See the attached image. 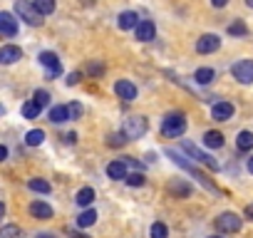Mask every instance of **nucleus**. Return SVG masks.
<instances>
[{"instance_id": "1", "label": "nucleus", "mask_w": 253, "mask_h": 238, "mask_svg": "<svg viewBox=\"0 0 253 238\" xmlns=\"http://www.w3.org/2000/svg\"><path fill=\"white\" fill-rule=\"evenodd\" d=\"M184 132H186V117H184V112H171L164 119V124H162V134L169 137V139H176Z\"/></svg>"}, {"instance_id": "2", "label": "nucleus", "mask_w": 253, "mask_h": 238, "mask_svg": "<svg viewBox=\"0 0 253 238\" xmlns=\"http://www.w3.org/2000/svg\"><path fill=\"white\" fill-rule=\"evenodd\" d=\"M15 13L20 15V20H25L28 25H33V28H38V25H42V13L35 8V3H30V0H15Z\"/></svg>"}, {"instance_id": "3", "label": "nucleus", "mask_w": 253, "mask_h": 238, "mask_svg": "<svg viewBox=\"0 0 253 238\" xmlns=\"http://www.w3.org/2000/svg\"><path fill=\"white\" fill-rule=\"evenodd\" d=\"M122 132L126 134V139H139L147 134V119L144 117H126Z\"/></svg>"}, {"instance_id": "4", "label": "nucleus", "mask_w": 253, "mask_h": 238, "mask_svg": "<svg viewBox=\"0 0 253 238\" xmlns=\"http://www.w3.org/2000/svg\"><path fill=\"white\" fill-rule=\"evenodd\" d=\"M241 226H243V218H241L238 213H221V216L216 218V228H218L221 233H238Z\"/></svg>"}, {"instance_id": "5", "label": "nucleus", "mask_w": 253, "mask_h": 238, "mask_svg": "<svg viewBox=\"0 0 253 238\" xmlns=\"http://www.w3.org/2000/svg\"><path fill=\"white\" fill-rule=\"evenodd\" d=\"M167 157H171V159H174V164H179V166H184L186 171H191V174H194V176H196V179H199V181H201V184L209 189V191H216V186H213V184H211V181H209V179L201 174V171H196V166H194V164H189L184 157H179L174 149H167Z\"/></svg>"}, {"instance_id": "6", "label": "nucleus", "mask_w": 253, "mask_h": 238, "mask_svg": "<svg viewBox=\"0 0 253 238\" xmlns=\"http://www.w3.org/2000/svg\"><path fill=\"white\" fill-rule=\"evenodd\" d=\"M231 75L241 82V84H253V60H238L231 67Z\"/></svg>"}, {"instance_id": "7", "label": "nucleus", "mask_w": 253, "mask_h": 238, "mask_svg": "<svg viewBox=\"0 0 253 238\" xmlns=\"http://www.w3.org/2000/svg\"><path fill=\"white\" fill-rule=\"evenodd\" d=\"M218 47H221V38L213 35V33H206V35H201V38L196 40V52H199V55H211V52H216Z\"/></svg>"}, {"instance_id": "8", "label": "nucleus", "mask_w": 253, "mask_h": 238, "mask_svg": "<svg viewBox=\"0 0 253 238\" xmlns=\"http://www.w3.org/2000/svg\"><path fill=\"white\" fill-rule=\"evenodd\" d=\"M38 60H40V65L47 70L50 77H57V75L62 72V62H60V57H57L55 52H47V50H45V52H40Z\"/></svg>"}, {"instance_id": "9", "label": "nucleus", "mask_w": 253, "mask_h": 238, "mask_svg": "<svg viewBox=\"0 0 253 238\" xmlns=\"http://www.w3.org/2000/svg\"><path fill=\"white\" fill-rule=\"evenodd\" d=\"M181 147H184V152H186L191 159H196L199 164H204V166H209V169H218V164H216V161H213L209 154H204V152H201L196 144H191V142H184Z\"/></svg>"}, {"instance_id": "10", "label": "nucleus", "mask_w": 253, "mask_h": 238, "mask_svg": "<svg viewBox=\"0 0 253 238\" xmlns=\"http://www.w3.org/2000/svg\"><path fill=\"white\" fill-rule=\"evenodd\" d=\"M114 92H117V97L124 99V102H134V99H137V84L129 82V79H117V82H114Z\"/></svg>"}, {"instance_id": "11", "label": "nucleus", "mask_w": 253, "mask_h": 238, "mask_svg": "<svg viewBox=\"0 0 253 238\" xmlns=\"http://www.w3.org/2000/svg\"><path fill=\"white\" fill-rule=\"evenodd\" d=\"M0 35H3V38H15L18 35V20L8 10L0 13Z\"/></svg>"}, {"instance_id": "12", "label": "nucleus", "mask_w": 253, "mask_h": 238, "mask_svg": "<svg viewBox=\"0 0 253 238\" xmlns=\"http://www.w3.org/2000/svg\"><path fill=\"white\" fill-rule=\"evenodd\" d=\"M134 35H137V40H139V42H149V40H154L157 28H154V23H152V20H139V25L134 28Z\"/></svg>"}, {"instance_id": "13", "label": "nucleus", "mask_w": 253, "mask_h": 238, "mask_svg": "<svg viewBox=\"0 0 253 238\" xmlns=\"http://www.w3.org/2000/svg\"><path fill=\"white\" fill-rule=\"evenodd\" d=\"M23 57V50L18 45H3L0 47V65H13Z\"/></svg>"}, {"instance_id": "14", "label": "nucleus", "mask_w": 253, "mask_h": 238, "mask_svg": "<svg viewBox=\"0 0 253 238\" xmlns=\"http://www.w3.org/2000/svg\"><path fill=\"white\" fill-rule=\"evenodd\" d=\"M211 117L216 119V122H226V119L233 117V104L231 102H216L211 107Z\"/></svg>"}, {"instance_id": "15", "label": "nucleus", "mask_w": 253, "mask_h": 238, "mask_svg": "<svg viewBox=\"0 0 253 238\" xmlns=\"http://www.w3.org/2000/svg\"><path fill=\"white\" fill-rule=\"evenodd\" d=\"M117 25H119L122 30H134V28L139 25V15H137L134 10H124V13L117 18Z\"/></svg>"}, {"instance_id": "16", "label": "nucleus", "mask_w": 253, "mask_h": 238, "mask_svg": "<svg viewBox=\"0 0 253 238\" xmlns=\"http://www.w3.org/2000/svg\"><path fill=\"white\" fill-rule=\"evenodd\" d=\"M30 216L33 218H40V221H47V218H52V208L45 201H33L30 203Z\"/></svg>"}, {"instance_id": "17", "label": "nucleus", "mask_w": 253, "mask_h": 238, "mask_svg": "<svg viewBox=\"0 0 253 238\" xmlns=\"http://www.w3.org/2000/svg\"><path fill=\"white\" fill-rule=\"evenodd\" d=\"M107 176L114 181H124L126 179V164L124 161H109L107 164Z\"/></svg>"}, {"instance_id": "18", "label": "nucleus", "mask_w": 253, "mask_h": 238, "mask_svg": "<svg viewBox=\"0 0 253 238\" xmlns=\"http://www.w3.org/2000/svg\"><path fill=\"white\" fill-rule=\"evenodd\" d=\"M169 194H171V196H176V198H189V196H191V184H186V181L176 179V181H171V184H169Z\"/></svg>"}, {"instance_id": "19", "label": "nucleus", "mask_w": 253, "mask_h": 238, "mask_svg": "<svg viewBox=\"0 0 253 238\" xmlns=\"http://www.w3.org/2000/svg\"><path fill=\"white\" fill-rule=\"evenodd\" d=\"M70 107L67 104H57V107H52L50 109V122H55V124H62V122H70Z\"/></svg>"}, {"instance_id": "20", "label": "nucleus", "mask_w": 253, "mask_h": 238, "mask_svg": "<svg viewBox=\"0 0 253 238\" xmlns=\"http://www.w3.org/2000/svg\"><path fill=\"white\" fill-rule=\"evenodd\" d=\"M204 147H209V149H221V147H223V134H221V132H206V134H204Z\"/></svg>"}, {"instance_id": "21", "label": "nucleus", "mask_w": 253, "mask_h": 238, "mask_svg": "<svg viewBox=\"0 0 253 238\" xmlns=\"http://www.w3.org/2000/svg\"><path fill=\"white\" fill-rule=\"evenodd\" d=\"M194 79H196L199 84H209V82L216 79V72H213L211 67H199V70L194 72Z\"/></svg>"}, {"instance_id": "22", "label": "nucleus", "mask_w": 253, "mask_h": 238, "mask_svg": "<svg viewBox=\"0 0 253 238\" xmlns=\"http://www.w3.org/2000/svg\"><path fill=\"white\" fill-rule=\"evenodd\" d=\"M40 112H42V107H40L35 99H30V102L23 104V117H25V119H38Z\"/></svg>"}, {"instance_id": "23", "label": "nucleus", "mask_w": 253, "mask_h": 238, "mask_svg": "<svg viewBox=\"0 0 253 238\" xmlns=\"http://www.w3.org/2000/svg\"><path fill=\"white\" fill-rule=\"evenodd\" d=\"M236 144H238L241 152H251L253 149V132H241L236 137Z\"/></svg>"}, {"instance_id": "24", "label": "nucleus", "mask_w": 253, "mask_h": 238, "mask_svg": "<svg viewBox=\"0 0 253 238\" xmlns=\"http://www.w3.org/2000/svg\"><path fill=\"white\" fill-rule=\"evenodd\" d=\"M42 142H45V132L42 129H33V132L25 134V144L28 147H40Z\"/></svg>"}, {"instance_id": "25", "label": "nucleus", "mask_w": 253, "mask_h": 238, "mask_svg": "<svg viewBox=\"0 0 253 238\" xmlns=\"http://www.w3.org/2000/svg\"><path fill=\"white\" fill-rule=\"evenodd\" d=\"M80 206H89L92 201H94V189H89V186H84V189H80L77 191V198H75Z\"/></svg>"}, {"instance_id": "26", "label": "nucleus", "mask_w": 253, "mask_h": 238, "mask_svg": "<svg viewBox=\"0 0 253 238\" xmlns=\"http://www.w3.org/2000/svg\"><path fill=\"white\" fill-rule=\"evenodd\" d=\"M94 221H97V211H92V208H87V211H82V213L77 216V226H82V228L92 226Z\"/></svg>"}, {"instance_id": "27", "label": "nucleus", "mask_w": 253, "mask_h": 238, "mask_svg": "<svg viewBox=\"0 0 253 238\" xmlns=\"http://www.w3.org/2000/svg\"><path fill=\"white\" fill-rule=\"evenodd\" d=\"M33 3H35V8H38L42 15H52V13H55V8H57L55 0H33Z\"/></svg>"}, {"instance_id": "28", "label": "nucleus", "mask_w": 253, "mask_h": 238, "mask_svg": "<svg viewBox=\"0 0 253 238\" xmlns=\"http://www.w3.org/2000/svg\"><path fill=\"white\" fill-rule=\"evenodd\" d=\"M28 186H30L33 191H38V194H50V191H52V186H50L45 179H30Z\"/></svg>"}, {"instance_id": "29", "label": "nucleus", "mask_w": 253, "mask_h": 238, "mask_svg": "<svg viewBox=\"0 0 253 238\" xmlns=\"http://www.w3.org/2000/svg\"><path fill=\"white\" fill-rule=\"evenodd\" d=\"M228 35H233V38H243V35H248V28H246V23H243V20H236V23H231V25H228Z\"/></svg>"}, {"instance_id": "30", "label": "nucleus", "mask_w": 253, "mask_h": 238, "mask_svg": "<svg viewBox=\"0 0 253 238\" xmlns=\"http://www.w3.org/2000/svg\"><path fill=\"white\" fill-rule=\"evenodd\" d=\"M0 238H20V228L15 223H8L0 228Z\"/></svg>"}, {"instance_id": "31", "label": "nucleus", "mask_w": 253, "mask_h": 238, "mask_svg": "<svg viewBox=\"0 0 253 238\" xmlns=\"http://www.w3.org/2000/svg\"><path fill=\"white\" fill-rule=\"evenodd\" d=\"M152 238H167L169 236V231H167V226L162 223V221H157V223H152Z\"/></svg>"}, {"instance_id": "32", "label": "nucleus", "mask_w": 253, "mask_h": 238, "mask_svg": "<svg viewBox=\"0 0 253 238\" xmlns=\"http://www.w3.org/2000/svg\"><path fill=\"white\" fill-rule=\"evenodd\" d=\"M33 99H35L40 107H47V104H50V92H47V89H35Z\"/></svg>"}, {"instance_id": "33", "label": "nucleus", "mask_w": 253, "mask_h": 238, "mask_svg": "<svg viewBox=\"0 0 253 238\" xmlns=\"http://www.w3.org/2000/svg\"><path fill=\"white\" fill-rule=\"evenodd\" d=\"M109 147H124L126 144V134L124 132H119V134H109V142H107Z\"/></svg>"}, {"instance_id": "34", "label": "nucleus", "mask_w": 253, "mask_h": 238, "mask_svg": "<svg viewBox=\"0 0 253 238\" xmlns=\"http://www.w3.org/2000/svg\"><path fill=\"white\" fill-rule=\"evenodd\" d=\"M129 186H142L144 184V174H139V171H134V174H126V179H124Z\"/></svg>"}, {"instance_id": "35", "label": "nucleus", "mask_w": 253, "mask_h": 238, "mask_svg": "<svg viewBox=\"0 0 253 238\" xmlns=\"http://www.w3.org/2000/svg\"><path fill=\"white\" fill-rule=\"evenodd\" d=\"M87 72L97 77V75H102V72H104V67H102L99 62H89V65H87Z\"/></svg>"}, {"instance_id": "36", "label": "nucleus", "mask_w": 253, "mask_h": 238, "mask_svg": "<svg viewBox=\"0 0 253 238\" xmlns=\"http://www.w3.org/2000/svg\"><path fill=\"white\" fill-rule=\"evenodd\" d=\"M67 107H70V117H72V119H77V117L82 114V104L72 102V104H67Z\"/></svg>"}, {"instance_id": "37", "label": "nucleus", "mask_w": 253, "mask_h": 238, "mask_svg": "<svg viewBox=\"0 0 253 238\" xmlns=\"http://www.w3.org/2000/svg\"><path fill=\"white\" fill-rule=\"evenodd\" d=\"M82 79V72H72V75H67V84L72 87V84H77Z\"/></svg>"}, {"instance_id": "38", "label": "nucleus", "mask_w": 253, "mask_h": 238, "mask_svg": "<svg viewBox=\"0 0 253 238\" xmlns=\"http://www.w3.org/2000/svg\"><path fill=\"white\" fill-rule=\"evenodd\" d=\"M211 5H213V8H226L228 0H211Z\"/></svg>"}, {"instance_id": "39", "label": "nucleus", "mask_w": 253, "mask_h": 238, "mask_svg": "<svg viewBox=\"0 0 253 238\" xmlns=\"http://www.w3.org/2000/svg\"><path fill=\"white\" fill-rule=\"evenodd\" d=\"M246 218H248V221H253V203H248V206H246Z\"/></svg>"}, {"instance_id": "40", "label": "nucleus", "mask_w": 253, "mask_h": 238, "mask_svg": "<svg viewBox=\"0 0 253 238\" xmlns=\"http://www.w3.org/2000/svg\"><path fill=\"white\" fill-rule=\"evenodd\" d=\"M5 159H8V149L0 144V161H5Z\"/></svg>"}, {"instance_id": "41", "label": "nucleus", "mask_w": 253, "mask_h": 238, "mask_svg": "<svg viewBox=\"0 0 253 238\" xmlns=\"http://www.w3.org/2000/svg\"><path fill=\"white\" fill-rule=\"evenodd\" d=\"M3 216H5V203L0 201V218H3Z\"/></svg>"}, {"instance_id": "42", "label": "nucleus", "mask_w": 253, "mask_h": 238, "mask_svg": "<svg viewBox=\"0 0 253 238\" xmlns=\"http://www.w3.org/2000/svg\"><path fill=\"white\" fill-rule=\"evenodd\" d=\"M248 171H251V174H253V157H251V159H248Z\"/></svg>"}, {"instance_id": "43", "label": "nucleus", "mask_w": 253, "mask_h": 238, "mask_svg": "<svg viewBox=\"0 0 253 238\" xmlns=\"http://www.w3.org/2000/svg\"><path fill=\"white\" fill-rule=\"evenodd\" d=\"M38 238H55V236H50V233H40Z\"/></svg>"}, {"instance_id": "44", "label": "nucleus", "mask_w": 253, "mask_h": 238, "mask_svg": "<svg viewBox=\"0 0 253 238\" xmlns=\"http://www.w3.org/2000/svg\"><path fill=\"white\" fill-rule=\"evenodd\" d=\"M246 5H248V8H253V0H246Z\"/></svg>"}, {"instance_id": "45", "label": "nucleus", "mask_w": 253, "mask_h": 238, "mask_svg": "<svg viewBox=\"0 0 253 238\" xmlns=\"http://www.w3.org/2000/svg\"><path fill=\"white\" fill-rule=\"evenodd\" d=\"M211 238H221V236H211Z\"/></svg>"}, {"instance_id": "46", "label": "nucleus", "mask_w": 253, "mask_h": 238, "mask_svg": "<svg viewBox=\"0 0 253 238\" xmlns=\"http://www.w3.org/2000/svg\"><path fill=\"white\" fill-rule=\"evenodd\" d=\"M0 114H3V107H0Z\"/></svg>"}]
</instances>
